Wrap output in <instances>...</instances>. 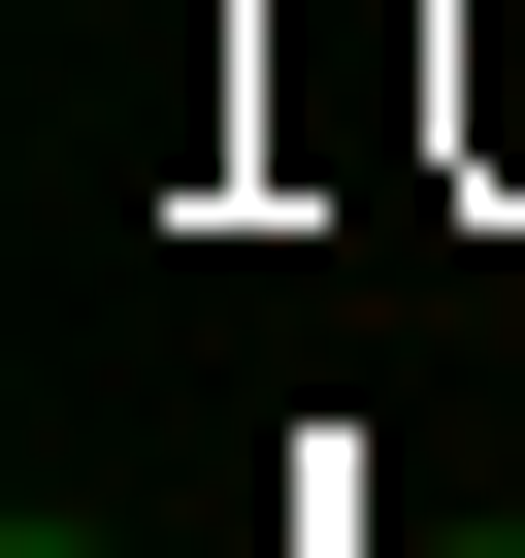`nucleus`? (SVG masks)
<instances>
[{"label":"nucleus","mask_w":525,"mask_h":558,"mask_svg":"<svg viewBox=\"0 0 525 558\" xmlns=\"http://www.w3.org/2000/svg\"><path fill=\"white\" fill-rule=\"evenodd\" d=\"M0 558H66V525H0Z\"/></svg>","instance_id":"1"}]
</instances>
